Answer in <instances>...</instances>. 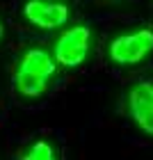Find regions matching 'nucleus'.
I'll list each match as a JSON object with an SVG mask.
<instances>
[{
  "label": "nucleus",
  "instance_id": "obj_1",
  "mask_svg": "<svg viewBox=\"0 0 153 160\" xmlns=\"http://www.w3.org/2000/svg\"><path fill=\"white\" fill-rule=\"evenodd\" d=\"M57 62L50 50L32 46L21 53L12 69V85L23 98H39L50 89V82L57 76Z\"/></svg>",
  "mask_w": 153,
  "mask_h": 160
},
{
  "label": "nucleus",
  "instance_id": "obj_2",
  "mask_svg": "<svg viewBox=\"0 0 153 160\" xmlns=\"http://www.w3.org/2000/svg\"><path fill=\"white\" fill-rule=\"evenodd\" d=\"M94 39H96V34L85 23H76L71 28H64L57 34V39L53 43V50H50L55 62H57V67H64V69L82 67L89 60L91 50H94Z\"/></svg>",
  "mask_w": 153,
  "mask_h": 160
},
{
  "label": "nucleus",
  "instance_id": "obj_3",
  "mask_svg": "<svg viewBox=\"0 0 153 160\" xmlns=\"http://www.w3.org/2000/svg\"><path fill=\"white\" fill-rule=\"evenodd\" d=\"M153 55V30L151 28H133L119 32L107 46L110 62L119 67H137Z\"/></svg>",
  "mask_w": 153,
  "mask_h": 160
},
{
  "label": "nucleus",
  "instance_id": "obj_4",
  "mask_svg": "<svg viewBox=\"0 0 153 160\" xmlns=\"http://www.w3.org/2000/svg\"><path fill=\"white\" fill-rule=\"evenodd\" d=\"M23 18L39 30H60L69 23L71 7L62 0H25Z\"/></svg>",
  "mask_w": 153,
  "mask_h": 160
},
{
  "label": "nucleus",
  "instance_id": "obj_5",
  "mask_svg": "<svg viewBox=\"0 0 153 160\" xmlns=\"http://www.w3.org/2000/svg\"><path fill=\"white\" fill-rule=\"evenodd\" d=\"M126 105L133 123L144 135L153 137V80H140L130 85Z\"/></svg>",
  "mask_w": 153,
  "mask_h": 160
},
{
  "label": "nucleus",
  "instance_id": "obj_6",
  "mask_svg": "<svg viewBox=\"0 0 153 160\" xmlns=\"http://www.w3.org/2000/svg\"><path fill=\"white\" fill-rule=\"evenodd\" d=\"M18 158L21 160H53V158H60V151L48 140H34L21 151Z\"/></svg>",
  "mask_w": 153,
  "mask_h": 160
},
{
  "label": "nucleus",
  "instance_id": "obj_7",
  "mask_svg": "<svg viewBox=\"0 0 153 160\" xmlns=\"http://www.w3.org/2000/svg\"><path fill=\"white\" fill-rule=\"evenodd\" d=\"M5 34H7V28H5V21L0 18V43L5 41Z\"/></svg>",
  "mask_w": 153,
  "mask_h": 160
}]
</instances>
